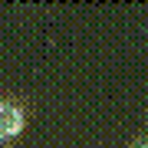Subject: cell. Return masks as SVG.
Masks as SVG:
<instances>
[{"mask_svg": "<svg viewBox=\"0 0 148 148\" xmlns=\"http://www.w3.org/2000/svg\"><path fill=\"white\" fill-rule=\"evenodd\" d=\"M23 125H27L23 106L13 102V99H0V145L13 142V138L23 132Z\"/></svg>", "mask_w": 148, "mask_h": 148, "instance_id": "1", "label": "cell"}, {"mask_svg": "<svg viewBox=\"0 0 148 148\" xmlns=\"http://www.w3.org/2000/svg\"><path fill=\"white\" fill-rule=\"evenodd\" d=\"M138 148H148V142H142V145H138Z\"/></svg>", "mask_w": 148, "mask_h": 148, "instance_id": "2", "label": "cell"}]
</instances>
